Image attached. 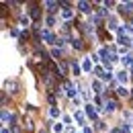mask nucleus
<instances>
[{
	"label": "nucleus",
	"instance_id": "f257e3e1",
	"mask_svg": "<svg viewBox=\"0 0 133 133\" xmlns=\"http://www.w3.org/2000/svg\"><path fill=\"white\" fill-rule=\"evenodd\" d=\"M115 109H117V100H115V98H111V100H107V102H104V111L113 113Z\"/></svg>",
	"mask_w": 133,
	"mask_h": 133
},
{
	"label": "nucleus",
	"instance_id": "f03ea898",
	"mask_svg": "<svg viewBox=\"0 0 133 133\" xmlns=\"http://www.w3.org/2000/svg\"><path fill=\"white\" fill-rule=\"evenodd\" d=\"M64 88H66L68 96H72V98H78V96H76V90H74V86H72V82H66V84H64Z\"/></svg>",
	"mask_w": 133,
	"mask_h": 133
},
{
	"label": "nucleus",
	"instance_id": "7ed1b4c3",
	"mask_svg": "<svg viewBox=\"0 0 133 133\" xmlns=\"http://www.w3.org/2000/svg\"><path fill=\"white\" fill-rule=\"evenodd\" d=\"M86 115L90 117V119H96V109L92 104H86Z\"/></svg>",
	"mask_w": 133,
	"mask_h": 133
},
{
	"label": "nucleus",
	"instance_id": "20e7f679",
	"mask_svg": "<svg viewBox=\"0 0 133 133\" xmlns=\"http://www.w3.org/2000/svg\"><path fill=\"white\" fill-rule=\"evenodd\" d=\"M123 66H125V68H133V55H131V53L123 57Z\"/></svg>",
	"mask_w": 133,
	"mask_h": 133
},
{
	"label": "nucleus",
	"instance_id": "39448f33",
	"mask_svg": "<svg viewBox=\"0 0 133 133\" xmlns=\"http://www.w3.org/2000/svg\"><path fill=\"white\" fill-rule=\"evenodd\" d=\"M121 12H133V2H125V4H121Z\"/></svg>",
	"mask_w": 133,
	"mask_h": 133
},
{
	"label": "nucleus",
	"instance_id": "423d86ee",
	"mask_svg": "<svg viewBox=\"0 0 133 133\" xmlns=\"http://www.w3.org/2000/svg\"><path fill=\"white\" fill-rule=\"evenodd\" d=\"M107 27H109V29H113V31H115V29L119 31V27H117V18L111 17V18H109V23H107Z\"/></svg>",
	"mask_w": 133,
	"mask_h": 133
},
{
	"label": "nucleus",
	"instance_id": "0eeeda50",
	"mask_svg": "<svg viewBox=\"0 0 133 133\" xmlns=\"http://www.w3.org/2000/svg\"><path fill=\"white\" fill-rule=\"evenodd\" d=\"M74 119L78 121V125H84V123H82V121H84V113H82V111H76V113H74Z\"/></svg>",
	"mask_w": 133,
	"mask_h": 133
},
{
	"label": "nucleus",
	"instance_id": "6e6552de",
	"mask_svg": "<svg viewBox=\"0 0 133 133\" xmlns=\"http://www.w3.org/2000/svg\"><path fill=\"white\" fill-rule=\"evenodd\" d=\"M92 88H94L96 94H100V92H102V84H100V80H94V82H92Z\"/></svg>",
	"mask_w": 133,
	"mask_h": 133
},
{
	"label": "nucleus",
	"instance_id": "1a4fd4ad",
	"mask_svg": "<svg viewBox=\"0 0 133 133\" xmlns=\"http://www.w3.org/2000/svg\"><path fill=\"white\" fill-rule=\"evenodd\" d=\"M78 8H80L82 12H90V4H88V2H78Z\"/></svg>",
	"mask_w": 133,
	"mask_h": 133
},
{
	"label": "nucleus",
	"instance_id": "9d476101",
	"mask_svg": "<svg viewBox=\"0 0 133 133\" xmlns=\"http://www.w3.org/2000/svg\"><path fill=\"white\" fill-rule=\"evenodd\" d=\"M117 78H119V82H127V80H129V76H127V70L119 72V76H117Z\"/></svg>",
	"mask_w": 133,
	"mask_h": 133
},
{
	"label": "nucleus",
	"instance_id": "9b49d317",
	"mask_svg": "<svg viewBox=\"0 0 133 133\" xmlns=\"http://www.w3.org/2000/svg\"><path fill=\"white\" fill-rule=\"evenodd\" d=\"M66 74H68V64L62 62V64H59V76H66Z\"/></svg>",
	"mask_w": 133,
	"mask_h": 133
},
{
	"label": "nucleus",
	"instance_id": "f8f14e48",
	"mask_svg": "<svg viewBox=\"0 0 133 133\" xmlns=\"http://www.w3.org/2000/svg\"><path fill=\"white\" fill-rule=\"evenodd\" d=\"M45 6L49 8V12H55V6H59V2H45Z\"/></svg>",
	"mask_w": 133,
	"mask_h": 133
},
{
	"label": "nucleus",
	"instance_id": "ddd939ff",
	"mask_svg": "<svg viewBox=\"0 0 133 133\" xmlns=\"http://www.w3.org/2000/svg\"><path fill=\"white\" fill-rule=\"evenodd\" d=\"M62 17L66 18V21H68V18H72V10H70V8H64V10H62Z\"/></svg>",
	"mask_w": 133,
	"mask_h": 133
},
{
	"label": "nucleus",
	"instance_id": "4468645a",
	"mask_svg": "<svg viewBox=\"0 0 133 133\" xmlns=\"http://www.w3.org/2000/svg\"><path fill=\"white\" fill-rule=\"evenodd\" d=\"M72 72H74L76 76H80V66H78L76 62H72Z\"/></svg>",
	"mask_w": 133,
	"mask_h": 133
},
{
	"label": "nucleus",
	"instance_id": "2eb2a0df",
	"mask_svg": "<svg viewBox=\"0 0 133 133\" xmlns=\"http://www.w3.org/2000/svg\"><path fill=\"white\" fill-rule=\"evenodd\" d=\"M117 92H119L121 96H129V90H127V88H123V86H119V90H117Z\"/></svg>",
	"mask_w": 133,
	"mask_h": 133
},
{
	"label": "nucleus",
	"instance_id": "dca6fc26",
	"mask_svg": "<svg viewBox=\"0 0 133 133\" xmlns=\"http://www.w3.org/2000/svg\"><path fill=\"white\" fill-rule=\"evenodd\" d=\"M6 88H8V92H17V90H15V88H17V82H8Z\"/></svg>",
	"mask_w": 133,
	"mask_h": 133
},
{
	"label": "nucleus",
	"instance_id": "f3484780",
	"mask_svg": "<svg viewBox=\"0 0 133 133\" xmlns=\"http://www.w3.org/2000/svg\"><path fill=\"white\" fill-rule=\"evenodd\" d=\"M8 119H10V115H8V111L4 109V111H2V123H8Z\"/></svg>",
	"mask_w": 133,
	"mask_h": 133
},
{
	"label": "nucleus",
	"instance_id": "a211bd4d",
	"mask_svg": "<svg viewBox=\"0 0 133 133\" xmlns=\"http://www.w3.org/2000/svg\"><path fill=\"white\" fill-rule=\"evenodd\" d=\"M82 68H84V72H90V70H92V64H90V59H86Z\"/></svg>",
	"mask_w": 133,
	"mask_h": 133
},
{
	"label": "nucleus",
	"instance_id": "6ab92c4d",
	"mask_svg": "<svg viewBox=\"0 0 133 133\" xmlns=\"http://www.w3.org/2000/svg\"><path fill=\"white\" fill-rule=\"evenodd\" d=\"M31 17H33V18H39V8H37V6L31 8Z\"/></svg>",
	"mask_w": 133,
	"mask_h": 133
},
{
	"label": "nucleus",
	"instance_id": "aec40b11",
	"mask_svg": "<svg viewBox=\"0 0 133 133\" xmlns=\"http://www.w3.org/2000/svg\"><path fill=\"white\" fill-rule=\"evenodd\" d=\"M51 117H59V109H57V107H51Z\"/></svg>",
	"mask_w": 133,
	"mask_h": 133
},
{
	"label": "nucleus",
	"instance_id": "412c9836",
	"mask_svg": "<svg viewBox=\"0 0 133 133\" xmlns=\"http://www.w3.org/2000/svg\"><path fill=\"white\" fill-rule=\"evenodd\" d=\"M74 47H76V49H82V47H84L82 41H80V39H76V41H74Z\"/></svg>",
	"mask_w": 133,
	"mask_h": 133
},
{
	"label": "nucleus",
	"instance_id": "4be33fe9",
	"mask_svg": "<svg viewBox=\"0 0 133 133\" xmlns=\"http://www.w3.org/2000/svg\"><path fill=\"white\" fill-rule=\"evenodd\" d=\"M29 23H31V18H27V17H21V25H25V27H27Z\"/></svg>",
	"mask_w": 133,
	"mask_h": 133
},
{
	"label": "nucleus",
	"instance_id": "5701e85b",
	"mask_svg": "<svg viewBox=\"0 0 133 133\" xmlns=\"http://www.w3.org/2000/svg\"><path fill=\"white\" fill-rule=\"evenodd\" d=\"M51 55H53L55 59H59V57H62V53H59V49H53V51H51Z\"/></svg>",
	"mask_w": 133,
	"mask_h": 133
},
{
	"label": "nucleus",
	"instance_id": "b1692460",
	"mask_svg": "<svg viewBox=\"0 0 133 133\" xmlns=\"http://www.w3.org/2000/svg\"><path fill=\"white\" fill-rule=\"evenodd\" d=\"M53 131H55V133H62V131H64V127H62V125H53Z\"/></svg>",
	"mask_w": 133,
	"mask_h": 133
},
{
	"label": "nucleus",
	"instance_id": "393cba45",
	"mask_svg": "<svg viewBox=\"0 0 133 133\" xmlns=\"http://www.w3.org/2000/svg\"><path fill=\"white\" fill-rule=\"evenodd\" d=\"M47 25H49V27H51V25H55V18H53V17H47Z\"/></svg>",
	"mask_w": 133,
	"mask_h": 133
},
{
	"label": "nucleus",
	"instance_id": "a878e982",
	"mask_svg": "<svg viewBox=\"0 0 133 133\" xmlns=\"http://www.w3.org/2000/svg\"><path fill=\"white\" fill-rule=\"evenodd\" d=\"M84 133H92V129H90V127H86V129H84Z\"/></svg>",
	"mask_w": 133,
	"mask_h": 133
},
{
	"label": "nucleus",
	"instance_id": "bb28decb",
	"mask_svg": "<svg viewBox=\"0 0 133 133\" xmlns=\"http://www.w3.org/2000/svg\"><path fill=\"white\" fill-rule=\"evenodd\" d=\"M2 133H8V129H2Z\"/></svg>",
	"mask_w": 133,
	"mask_h": 133
},
{
	"label": "nucleus",
	"instance_id": "cd10ccee",
	"mask_svg": "<svg viewBox=\"0 0 133 133\" xmlns=\"http://www.w3.org/2000/svg\"><path fill=\"white\" fill-rule=\"evenodd\" d=\"M131 72H133V68H131Z\"/></svg>",
	"mask_w": 133,
	"mask_h": 133
}]
</instances>
